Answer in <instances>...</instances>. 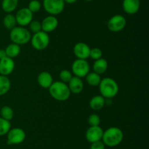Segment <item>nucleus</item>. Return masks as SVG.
I'll return each mask as SVG.
<instances>
[{
	"mask_svg": "<svg viewBox=\"0 0 149 149\" xmlns=\"http://www.w3.org/2000/svg\"><path fill=\"white\" fill-rule=\"evenodd\" d=\"M10 129H11L10 121H7L0 117V136L6 135Z\"/></svg>",
	"mask_w": 149,
	"mask_h": 149,
	"instance_id": "a878e982",
	"label": "nucleus"
},
{
	"mask_svg": "<svg viewBox=\"0 0 149 149\" xmlns=\"http://www.w3.org/2000/svg\"><path fill=\"white\" fill-rule=\"evenodd\" d=\"M0 115L2 118L10 121L14 116V111L11 107L5 105V106H3L0 110Z\"/></svg>",
	"mask_w": 149,
	"mask_h": 149,
	"instance_id": "393cba45",
	"label": "nucleus"
},
{
	"mask_svg": "<svg viewBox=\"0 0 149 149\" xmlns=\"http://www.w3.org/2000/svg\"><path fill=\"white\" fill-rule=\"evenodd\" d=\"M6 56H6L5 50L0 49V59H1V58H4V57H6Z\"/></svg>",
	"mask_w": 149,
	"mask_h": 149,
	"instance_id": "473e14b6",
	"label": "nucleus"
},
{
	"mask_svg": "<svg viewBox=\"0 0 149 149\" xmlns=\"http://www.w3.org/2000/svg\"><path fill=\"white\" fill-rule=\"evenodd\" d=\"M68 86L71 93L78 94L83 91L84 83H83L81 78L77 77V76H73L71 80L68 81Z\"/></svg>",
	"mask_w": 149,
	"mask_h": 149,
	"instance_id": "dca6fc26",
	"label": "nucleus"
},
{
	"mask_svg": "<svg viewBox=\"0 0 149 149\" xmlns=\"http://www.w3.org/2000/svg\"><path fill=\"white\" fill-rule=\"evenodd\" d=\"M18 5V0H2L1 8L5 13H11L16 10Z\"/></svg>",
	"mask_w": 149,
	"mask_h": 149,
	"instance_id": "412c9836",
	"label": "nucleus"
},
{
	"mask_svg": "<svg viewBox=\"0 0 149 149\" xmlns=\"http://www.w3.org/2000/svg\"><path fill=\"white\" fill-rule=\"evenodd\" d=\"M37 81L39 86L43 89H49L53 83V78L52 74L46 71L39 73L37 77Z\"/></svg>",
	"mask_w": 149,
	"mask_h": 149,
	"instance_id": "f3484780",
	"label": "nucleus"
},
{
	"mask_svg": "<svg viewBox=\"0 0 149 149\" xmlns=\"http://www.w3.org/2000/svg\"><path fill=\"white\" fill-rule=\"evenodd\" d=\"M59 77L61 79V81L65 83H68V81L71 79V77H73V74L72 72H71L69 70H63L60 72Z\"/></svg>",
	"mask_w": 149,
	"mask_h": 149,
	"instance_id": "cd10ccee",
	"label": "nucleus"
},
{
	"mask_svg": "<svg viewBox=\"0 0 149 149\" xmlns=\"http://www.w3.org/2000/svg\"><path fill=\"white\" fill-rule=\"evenodd\" d=\"M103 134V129L100 126H95V127H90V128H88L85 133V137L89 143H92L102 140Z\"/></svg>",
	"mask_w": 149,
	"mask_h": 149,
	"instance_id": "9b49d317",
	"label": "nucleus"
},
{
	"mask_svg": "<svg viewBox=\"0 0 149 149\" xmlns=\"http://www.w3.org/2000/svg\"><path fill=\"white\" fill-rule=\"evenodd\" d=\"M64 0H44L43 7L45 11L51 15H57L62 13L65 7Z\"/></svg>",
	"mask_w": 149,
	"mask_h": 149,
	"instance_id": "423d86ee",
	"label": "nucleus"
},
{
	"mask_svg": "<svg viewBox=\"0 0 149 149\" xmlns=\"http://www.w3.org/2000/svg\"><path fill=\"white\" fill-rule=\"evenodd\" d=\"M102 56H103V51H101V49H100L99 48H94L90 49V57L94 59L95 61L99 59V58H101Z\"/></svg>",
	"mask_w": 149,
	"mask_h": 149,
	"instance_id": "c85d7f7f",
	"label": "nucleus"
},
{
	"mask_svg": "<svg viewBox=\"0 0 149 149\" xmlns=\"http://www.w3.org/2000/svg\"><path fill=\"white\" fill-rule=\"evenodd\" d=\"M29 26L31 32H33V34L37 33V32L42 31V24H41V22L38 21V20H33L29 23Z\"/></svg>",
	"mask_w": 149,
	"mask_h": 149,
	"instance_id": "7c9ffc66",
	"label": "nucleus"
},
{
	"mask_svg": "<svg viewBox=\"0 0 149 149\" xmlns=\"http://www.w3.org/2000/svg\"><path fill=\"white\" fill-rule=\"evenodd\" d=\"M71 71L74 76L82 78L90 72V64L87 60L77 58L71 65Z\"/></svg>",
	"mask_w": 149,
	"mask_h": 149,
	"instance_id": "0eeeda50",
	"label": "nucleus"
},
{
	"mask_svg": "<svg viewBox=\"0 0 149 149\" xmlns=\"http://www.w3.org/2000/svg\"><path fill=\"white\" fill-rule=\"evenodd\" d=\"M98 86L100 95L105 99H112L116 96L119 92L118 83L111 77H105L101 79Z\"/></svg>",
	"mask_w": 149,
	"mask_h": 149,
	"instance_id": "f03ea898",
	"label": "nucleus"
},
{
	"mask_svg": "<svg viewBox=\"0 0 149 149\" xmlns=\"http://www.w3.org/2000/svg\"><path fill=\"white\" fill-rule=\"evenodd\" d=\"M7 143L8 145H18L23 143L26 137L24 130L19 127L10 129L7 132Z\"/></svg>",
	"mask_w": 149,
	"mask_h": 149,
	"instance_id": "6e6552de",
	"label": "nucleus"
},
{
	"mask_svg": "<svg viewBox=\"0 0 149 149\" xmlns=\"http://www.w3.org/2000/svg\"><path fill=\"white\" fill-rule=\"evenodd\" d=\"M10 38L13 43L20 46L30 42L31 34L26 28L23 26H15L10 30Z\"/></svg>",
	"mask_w": 149,
	"mask_h": 149,
	"instance_id": "20e7f679",
	"label": "nucleus"
},
{
	"mask_svg": "<svg viewBox=\"0 0 149 149\" xmlns=\"http://www.w3.org/2000/svg\"><path fill=\"white\" fill-rule=\"evenodd\" d=\"M4 50H5L6 56L9 58H13V59L18 56L19 54L20 53V51H21L20 45L13 43V42L7 45V48Z\"/></svg>",
	"mask_w": 149,
	"mask_h": 149,
	"instance_id": "aec40b11",
	"label": "nucleus"
},
{
	"mask_svg": "<svg viewBox=\"0 0 149 149\" xmlns=\"http://www.w3.org/2000/svg\"><path fill=\"white\" fill-rule=\"evenodd\" d=\"M41 7H42V4H41L40 1L39 0H31L29 2V6H28V9L32 13H37L40 10Z\"/></svg>",
	"mask_w": 149,
	"mask_h": 149,
	"instance_id": "bb28decb",
	"label": "nucleus"
},
{
	"mask_svg": "<svg viewBox=\"0 0 149 149\" xmlns=\"http://www.w3.org/2000/svg\"><path fill=\"white\" fill-rule=\"evenodd\" d=\"M77 1V0H64L65 3H68V4H74Z\"/></svg>",
	"mask_w": 149,
	"mask_h": 149,
	"instance_id": "72a5a7b5",
	"label": "nucleus"
},
{
	"mask_svg": "<svg viewBox=\"0 0 149 149\" xmlns=\"http://www.w3.org/2000/svg\"><path fill=\"white\" fill-rule=\"evenodd\" d=\"M89 105L93 110H100L106 105V99L101 95H96L90 99Z\"/></svg>",
	"mask_w": 149,
	"mask_h": 149,
	"instance_id": "a211bd4d",
	"label": "nucleus"
},
{
	"mask_svg": "<svg viewBox=\"0 0 149 149\" xmlns=\"http://www.w3.org/2000/svg\"><path fill=\"white\" fill-rule=\"evenodd\" d=\"M33 14L28 7H23L17 12L15 16L16 22L20 26H28L33 20Z\"/></svg>",
	"mask_w": 149,
	"mask_h": 149,
	"instance_id": "9d476101",
	"label": "nucleus"
},
{
	"mask_svg": "<svg viewBox=\"0 0 149 149\" xmlns=\"http://www.w3.org/2000/svg\"><path fill=\"white\" fill-rule=\"evenodd\" d=\"M127 24L126 18L122 15H114L108 21V28L111 32H119L123 30Z\"/></svg>",
	"mask_w": 149,
	"mask_h": 149,
	"instance_id": "1a4fd4ad",
	"label": "nucleus"
},
{
	"mask_svg": "<svg viewBox=\"0 0 149 149\" xmlns=\"http://www.w3.org/2000/svg\"><path fill=\"white\" fill-rule=\"evenodd\" d=\"M84 1H93V0H84Z\"/></svg>",
	"mask_w": 149,
	"mask_h": 149,
	"instance_id": "f704fd0d",
	"label": "nucleus"
},
{
	"mask_svg": "<svg viewBox=\"0 0 149 149\" xmlns=\"http://www.w3.org/2000/svg\"><path fill=\"white\" fill-rule=\"evenodd\" d=\"M109 67L108 61L105 58H101L99 59L95 60L93 64V71L98 74H102L106 72Z\"/></svg>",
	"mask_w": 149,
	"mask_h": 149,
	"instance_id": "6ab92c4d",
	"label": "nucleus"
},
{
	"mask_svg": "<svg viewBox=\"0 0 149 149\" xmlns=\"http://www.w3.org/2000/svg\"><path fill=\"white\" fill-rule=\"evenodd\" d=\"M86 80H87V83L90 86L95 87V86H99L100 81H101V77L100 74H97L95 72H89L88 74L86 75Z\"/></svg>",
	"mask_w": 149,
	"mask_h": 149,
	"instance_id": "5701e85b",
	"label": "nucleus"
},
{
	"mask_svg": "<svg viewBox=\"0 0 149 149\" xmlns=\"http://www.w3.org/2000/svg\"><path fill=\"white\" fill-rule=\"evenodd\" d=\"M88 124L90 127H95L100 126V118L97 114H91L88 118Z\"/></svg>",
	"mask_w": 149,
	"mask_h": 149,
	"instance_id": "c756f323",
	"label": "nucleus"
},
{
	"mask_svg": "<svg viewBox=\"0 0 149 149\" xmlns=\"http://www.w3.org/2000/svg\"><path fill=\"white\" fill-rule=\"evenodd\" d=\"M41 24H42V31L48 34L57 29L58 26V20L55 15H49V16L43 19Z\"/></svg>",
	"mask_w": 149,
	"mask_h": 149,
	"instance_id": "4468645a",
	"label": "nucleus"
},
{
	"mask_svg": "<svg viewBox=\"0 0 149 149\" xmlns=\"http://www.w3.org/2000/svg\"><path fill=\"white\" fill-rule=\"evenodd\" d=\"M49 92L54 99L60 102L66 101L71 95L67 83L62 81L53 82L49 88Z\"/></svg>",
	"mask_w": 149,
	"mask_h": 149,
	"instance_id": "7ed1b4c3",
	"label": "nucleus"
},
{
	"mask_svg": "<svg viewBox=\"0 0 149 149\" xmlns=\"http://www.w3.org/2000/svg\"><path fill=\"white\" fill-rule=\"evenodd\" d=\"M3 24H4V27L8 30L13 29V28L15 27L16 24H17L15 16L11 13L7 14L3 19Z\"/></svg>",
	"mask_w": 149,
	"mask_h": 149,
	"instance_id": "b1692460",
	"label": "nucleus"
},
{
	"mask_svg": "<svg viewBox=\"0 0 149 149\" xmlns=\"http://www.w3.org/2000/svg\"><path fill=\"white\" fill-rule=\"evenodd\" d=\"M49 36L47 33L40 31L37 33L33 34L31 36L30 42H31V45L34 49L37 51H42L46 49L49 44Z\"/></svg>",
	"mask_w": 149,
	"mask_h": 149,
	"instance_id": "39448f33",
	"label": "nucleus"
},
{
	"mask_svg": "<svg viewBox=\"0 0 149 149\" xmlns=\"http://www.w3.org/2000/svg\"><path fill=\"white\" fill-rule=\"evenodd\" d=\"M141 7L140 0H123L122 8L125 13L128 15H134L137 13Z\"/></svg>",
	"mask_w": 149,
	"mask_h": 149,
	"instance_id": "2eb2a0df",
	"label": "nucleus"
},
{
	"mask_svg": "<svg viewBox=\"0 0 149 149\" xmlns=\"http://www.w3.org/2000/svg\"><path fill=\"white\" fill-rule=\"evenodd\" d=\"M90 49L87 44L84 42H78L74 47V53L79 59H85L90 57Z\"/></svg>",
	"mask_w": 149,
	"mask_h": 149,
	"instance_id": "f8f14e48",
	"label": "nucleus"
},
{
	"mask_svg": "<svg viewBox=\"0 0 149 149\" xmlns=\"http://www.w3.org/2000/svg\"><path fill=\"white\" fill-rule=\"evenodd\" d=\"M90 149H106V145L102 140L91 143Z\"/></svg>",
	"mask_w": 149,
	"mask_h": 149,
	"instance_id": "2f4dec72",
	"label": "nucleus"
},
{
	"mask_svg": "<svg viewBox=\"0 0 149 149\" xmlns=\"http://www.w3.org/2000/svg\"><path fill=\"white\" fill-rule=\"evenodd\" d=\"M124 134L120 128L111 127L103 131L102 141L106 146L115 147L120 144L123 140Z\"/></svg>",
	"mask_w": 149,
	"mask_h": 149,
	"instance_id": "f257e3e1",
	"label": "nucleus"
},
{
	"mask_svg": "<svg viewBox=\"0 0 149 149\" xmlns=\"http://www.w3.org/2000/svg\"><path fill=\"white\" fill-rule=\"evenodd\" d=\"M11 82L7 76L0 74V96L6 94L10 91Z\"/></svg>",
	"mask_w": 149,
	"mask_h": 149,
	"instance_id": "4be33fe9",
	"label": "nucleus"
},
{
	"mask_svg": "<svg viewBox=\"0 0 149 149\" xmlns=\"http://www.w3.org/2000/svg\"><path fill=\"white\" fill-rule=\"evenodd\" d=\"M15 62L11 58L6 56L0 59V74L8 76L14 71Z\"/></svg>",
	"mask_w": 149,
	"mask_h": 149,
	"instance_id": "ddd939ff",
	"label": "nucleus"
}]
</instances>
